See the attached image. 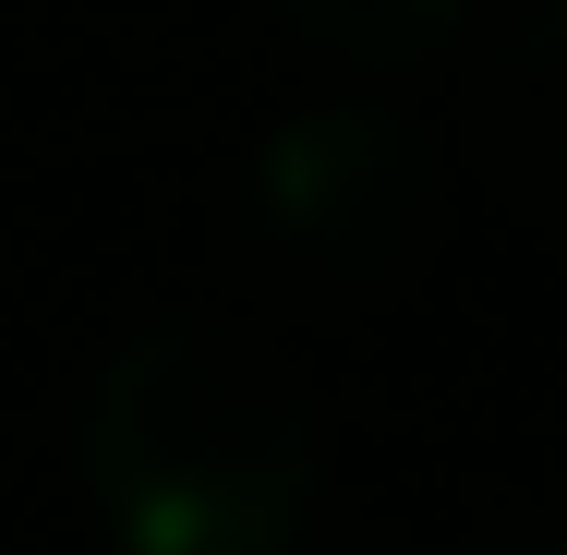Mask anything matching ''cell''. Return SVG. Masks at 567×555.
I'll use <instances>...</instances> for the list:
<instances>
[{
    "label": "cell",
    "mask_w": 567,
    "mask_h": 555,
    "mask_svg": "<svg viewBox=\"0 0 567 555\" xmlns=\"http://www.w3.org/2000/svg\"><path fill=\"white\" fill-rule=\"evenodd\" d=\"M85 483L133 555H278L315 507V411L241 338L145 327L97 374Z\"/></svg>",
    "instance_id": "6da1fadb"
},
{
    "label": "cell",
    "mask_w": 567,
    "mask_h": 555,
    "mask_svg": "<svg viewBox=\"0 0 567 555\" xmlns=\"http://www.w3.org/2000/svg\"><path fill=\"white\" fill-rule=\"evenodd\" d=\"M315 49H350V61H423L471 0H278Z\"/></svg>",
    "instance_id": "7a4b0ae2"
}]
</instances>
